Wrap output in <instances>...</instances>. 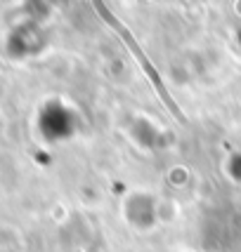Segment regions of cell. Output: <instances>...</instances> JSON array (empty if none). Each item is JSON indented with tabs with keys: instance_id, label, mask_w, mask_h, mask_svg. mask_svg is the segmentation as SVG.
<instances>
[{
	"instance_id": "6da1fadb",
	"label": "cell",
	"mask_w": 241,
	"mask_h": 252,
	"mask_svg": "<svg viewBox=\"0 0 241 252\" xmlns=\"http://www.w3.org/2000/svg\"><path fill=\"white\" fill-rule=\"evenodd\" d=\"M104 17H107V19H109V24H111V26H116V29H119V31H120V35H123V38H125V43L130 45V50H132V52H135V55H137V59H140V62H142L144 71H147V73H149V76H152L154 85H156V90H159V94H161V97H163V101H165V104H168V106H170V111H173V113H175L177 118H182V113H180V111H177L175 101H173V99H170V94H168V92H165V90H163V85H161V80H159V76H156V73H154V66L149 64V62H147V57L142 55V50H140V47H137V43H135V40H132L130 35H128V33H125V29H120V26H119V22H116V19H114V17H109V14H107V12H104Z\"/></svg>"
}]
</instances>
